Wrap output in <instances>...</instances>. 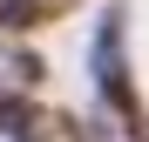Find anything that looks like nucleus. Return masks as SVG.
Listing matches in <instances>:
<instances>
[{
  "mask_svg": "<svg viewBox=\"0 0 149 142\" xmlns=\"http://www.w3.org/2000/svg\"><path fill=\"white\" fill-rule=\"evenodd\" d=\"M88 68H95V88H102V102L122 115V129L142 135V108H136V88H129V61H122V7L95 27V47H88Z\"/></svg>",
  "mask_w": 149,
  "mask_h": 142,
  "instance_id": "f257e3e1",
  "label": "nucleus"
},
{
  "mask_svg": "<svg viewBox=\"0 0 149 142\" xmlns=\"http://www.w3.org/2000/svg\"><path fill=\"white\" fill-rule=\"evenodd\" d=\"M34 20H41V0H0V27L7 34H27Z\"/></svg>",
  "mask_w": 149,
  "mask_h": 142,
  "instance_id": "f03ea898",
  "label": "nucleus"
},
{
  "mask_svg": "<svg viewBox=\"0 0 149 142\" xmlns=\"http://www.w3.org/2000/svg\"><path fill=\"white\" fill-rule=\"evenodd\" d=\"M136 142H149V129H142V135H136Z\"/></svg>",
  "mask_w": 149,
  "mask_h": 142,
  "instance_id": "7ed1b4c3",
  "label": "nucleus"
}]
</instances>
